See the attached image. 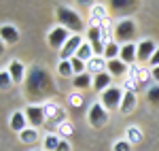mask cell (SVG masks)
I'll return each instance as SVG.
<instances>
[{
	"label": "cell",
	"instance_id": "cell-1",
	"mask_svg": "<svg viewBox=\"0 0 159 151\" xmlns=\"http://www.w3.org/2000/svg\"><path fill=\"white\" fill-rule=\"evenodd\" d=\"M53 79L51 75L43 68V66H32L28 70V77H25V92L28 96L32 98H47L53 94Z\"/></svg>",
	"mask_w": 159,
	"mask_h": 151
},
{
	"label": "cell",
	"instance_id": "cell-2",
	"mask_svg": "<svg viewBox=\"0 0 159 151\" xmlns=\"http://www.w3.org/2000/svg\"><path fill=\"white\" fill-rule=\"evenodd\" d=\"M55 17H57L61 28H66L70 34H81L85 30L81 15L74 11L72 7H68V4H57L55 7Z\"/></svg>",
	"mask_w": 159,
	"mask_h": 151
},
{
	"label": "cell",
	"instance_id": "cell-3",
	"mask_svg": "<svg viewBox=\"0 0 159 151\" xmlns=\"http://www.w3.org/2000/svg\"><path fill=\"white\" fill-rule=\"evenodd\" d=\"M136 21L125 17V19H119L117 24L112 26V34H115V40L121 43V45H127V43H134V36H136Z\"/></svg>",
	"mask_w": 159,
	"mask_h": 151
},
{
	"label": "cell",
	"instance_id": "cell-4",
	"mask_svg": "<svg viewBox=\"0 0 159 151\" xmlns=\"http://www.w3.org/2000/svg\"><path fill=\"white\" fill-rule=\"evenodd\" d=\"M43 109H45V117H47V124L45 126L55 134V130L66 121V111H64V106L57 104V102H47V104H43Z\"/></svg>",
	"mask_w": 159,
	"mask_h": 151
},
{
	"label": "cell",
	"instance_id": "cell-5",
	"mask_svg": "<svg viewBox=\"0 0 159 151\" xmlns=\"http://www.w3.org/2000/svg\"><path fill=\"white\" fill-rule=\"evenodd\" d=\"M108 119H110V115H108V111L100 104V100L93 102V104L89 106V111H87V121H89L91 128H104L108 124Z\"/></svg>",
	"mask_w": 159,
	"mask_h": 151
},
{
	"label": "cell",
	"instance_id": "cell-6",
	"mask_svg": "<svg viewBox=\"0 0 159 151\" xmlns=\"http://www.w3.org/2000/svg\"><path fill=\"white\" fill-rule=\"evenodd\" d=\"M121 98H123V87H108L106 92L100 94V104L110 111V109H119L121 106Z\"/></svg>",
	"mask_w": 159,
	"mask_h": 151
},
{
	"label": "cell",
	"instance_id": "cell-7",
	"mask_svg": "<svg viewBox=\"0 0 159 151\" xmlns=\"http://www.w3.org/2000/svg\"><path fill=\"white\" fill-rule=\"evenodd\" d=\"M25 117H28V124H30V128H36V130H40V128L47 124V117H45V109L40 106V104H28L24 109Z\"/></svg>",
	"mask_w": 159,
	"mask_h": 151
},
{
	"label": "cell",
	"instance_id": "cell-8",
	"mask_svg": "<svg viewBox=\"0 0 159 151\" xmlns=\"http://www.w3.org/2000/svg\"><path fill=\"white\" fill-rule=\"evenodd\" d=\"M72 36L66 28H61V26H55L53 30H51L49 34H47V43H49V47L51 49H57L60 51L64 45H66V40Z\"/></svg>",
	"mask_w": 159,
	"mask_h": 151
},
{
	"label": "cell",
	"instance_id": "cell-9",
	"mask_svg": "<svg viewBox=\"0 0 159 151\" xmlns=\"http://www.w3.org/2000/svg\"><path fill=\"white\" fill-rule=\"evenodd\" d=\"M85 40L81 34H72V36L66 40V45L60 49V60H72L74 55H76V51L81 49V45H83Z\"/></svg>",
	"mask_w": 159,
	"mask_h": 151
},
{
	"label": "cell",
	"instance_id": "cell-10",
	"mask_svg": "<svg viewBox=\"0 0 159 151\" xmlns=\"http://www.w3.org/2000/svg\"><path fill=\"white\" fill-rule=\"evenodd\" d=\"M9 75L13 79V85H19V83H25V77H28V70H25V66L21 60H11L9 62Z\"/></svg>",
	"mask_w": 159,
	"mask_h": 151
},
{
	"label": "cell",
	"instance_id": "cell-11",
	"mask_svg": "<svg viewBox=\"0 0 159 151\" xmlns=\"http://www.w3.org/2000/svg\"><path fill=\"white\" fill-rule=\"evenodd\" d=\"M155 51H157V43L155 40H151V38L140 40L138 43V62H148Z\"/></svg>",
	"mask_w": 159,
	"mask_h": 151
},
{
	"label": "cell",
	"instance_id": "cell-12",
	"mask_svg": "<svg viewBox=\"0 0 159 151\" xmlns=\"http://www.w3.org/2000/svg\"><path fill=\"white\" fill-rule=\"evenodd\" d=\"M127 70H129V66H127L125 62H121V58L108 60V62H106V73H108L112 79H115V77H125Z\"/></svg>",
	"mask_w": 159,
	"mask_h": 151
},
{
	"label": "cell",
	"instance_id": "cell-13",
	"mask_svg": "<svg viewBox=\"0 0 159 151\" xmlns=\"http://www.w3.org/2000/svg\"><path fill=\"white\" fill-rule=\"evenodd\" d=\"M0 40H2L4 45H15V43L19 40V30L13 24H4L0 28Z\"/></svg>",
	"mask_w": 159,
	"mask_h": 151
},
{
	"label": "cell",
	"instance_id": "cell-14",
	"mask_svg": "<svg viewBox=\"0 0 159 151\" xmlns=\"http://www.w3.org/2000/svg\"><path fill=\"white\" fill-rule=\"evenodd\" d=\"M119 58H121V62H125L127 66H132V64L138 60V45H136V43L121 45V53H119Z\"/></svg>",
	"mask_w": 159,
	"mask_h": 151
},
{
	"label": "cell",
	"instance_id": "cell-15",
	"mask_svg": "<svg viewBox=\"0 0 159 151\" xmlns=\"http://www.w3.org/2000/svg\"><path fill=\"white\" fill-rule=\"evenodd\" d=\"M136 104H138V96H136V92H123V98H121V115H129L132 111L136 109Z\"/></svg>",
	"mask_w": 159,
	"mask_h": 151
},
{
	"label": "cell",
	"instance_id": "cell-16",
	"mask_svg": "<svg viewBox=\"0 0 159 151\" xmlns=\"http://www.w3.org/2000/svg\"><path fill=\"white\" fill-rule=\"evenodd\" d=\"M9 126H11V130H15V132L19 134V132H24L25 128H30V124H28V117H25L24 111H15V113L11 115Z\"/></svg>",
	"mask_w": 159,
	"mask_h": 151
},
{
	"label": "cell",
	"instance_id": "cell-17",
	"mask_svg": "<svg viewBox=\"0 0 159 151\" xmlns=\"http://www.w3.org/2000/svg\"><path fill=\"white\" fill-rule=\"evenodd\" d=\"M129 77H134L138 85H147L148 81L153 79V75H151V68H142V66H140V68L132 66V68H129Z\"/></svg>",
	"mask_w": 159,
	"mask_h": 151
},
{
	"label": "cell",
	"instance_id": "cell-18",
	"mask_svg": "<svg viewBox=\"0 0 159 151\" xmlns=\"http://www.w3.org/2000/svg\"><path fill=\"white\" fill-rule=\"evenodd\" d=\"M110 83H112V77H110L108 73H100V75L93 77V89H96L98 94H102V92H106L108 87H112Z\"/></svg>",
	"mask_w": 159,
	"mask_h": 151
},
{
	"label": "cell",
	"instance_id": "cell-19",
	"mask_svg": "<svg viewBox=\"0 0 159 151\" xmlns=\"http://www.w3.org/2000/svg\"><path fill=\"white\" fill-rule=\"evenodd\" d=\"M87 73L89 75H100V73H106V60L104 58H98V55H93L89 62H87Z\"/></svg>",
	"mask_w": 159,
	"mask_h": 151
},
{
	"label": "cell",
	"instance_id": "cell-20",
	"mask_svg": "<svg viewBox=\"0 0 159 151\" xmlns=\"http://www.w3.org/2000/svg\"><path fill=\"white\" fill-rule=\"evenodd\" d=\"M72 87H74V89L93 87V75H89V73H83V75L72 77Z\"/></svg>",
	"mask_w": 159,
	"mask_h": 151
},
{
	"label": "cell",
	"instance_id": "cell-21",
	"mask_svg": "<svg viewBox=\"0 0 159 151\" xmlns=\"http://www.w3.org/2000/svg\"><path fill=\"white\" fill-rule=\"evenodd\" d=\"M38 139H40V130L36 128H25L24 132H19V140L24 145H36Z\"/></svg>",
	"mask_w": 159,
	"mask_h": 151
},
{
	"label": "cell",
	"instance_id": "cell-22",
	"mask_svg": "<svg viewBox=\"0 0 159 151\" xmlns=\"http://www.w3.org/2000/svg\"><path fill=\"white\" fill-rule=\"evenodd\" d=\"M60 143H61L60 136L53 134V132H49V134L43 139V149H45V151H55L57 147H60Z\"/></svg>",
	"mask_w": 159,
	"mask_h": 151
},
{
	"label": "cell",
	"instance_id": "cell-23",
	"mask_svg": "<svg viewBox=\"0 0 159 151\" xmlns=\"http://www.w3.org/2000/svg\"><path fill=\"white\" fill-rule=\"evenodd\" d=\"M119 53H121V45H119L117 40H112V43L106 45V49H104V60H106V62H108V60H117Z\"/></svg>",
	"mask_w": 159,
	"mask_h": 151
},
{
	"label": "cell",
	"instance_id": "cell-24",
	"mask_svg": "<svg viewBox=\"0 0 159 151\" xmlns=\"http://www.w3.org/2000/svg\"><path fill=\"white\" fill-rule=\"evenodd\" d=\"M74 58H79V60H83L85 64L89 62V60L93 58V49H91V43H89V40H85V43L81 45V49L76 51V55H74Z\"/></svg>",
	"mask_w": 159,
	"mask_h": 151
},
{
	"label": "cell",
	"instance_id": "cell-25",
	"mask_svg": "<svg viewBox=\"0 0 159 151\" xmlns=\"http://www.w3.org/2000/svg\"><path fill=\"white\" fill-rule=\"evenodd\" d=\"M57 75L64 77V79H72V77H74L70 60H60V64H57Z\"/></svg>",
	"mask_w": 159,
	"mask_h": 151
},
{
	"label": "cell",
	"instance_id": "cell-26",
	"mask_svg": "<svg viewBox=\"0 0 159 151\" xmlns=\"http://www.w3.org/2000/svg\"><path fill=\"white\" fill-rule=\"evenodd\" d=\"M87 40H89V43H96V40H102V26L89 24V28H87Z\"/></svg>",
	"mask_w": 159,
	"mask_h": 151
},
{
	"label": "cell",
	"instance_id": "cell-27",
	"mask_svg": "<svg viewBox=\"0 0 159 151\" xmlns=\"http://www.w3.org/2000/svg\"><path fill=\"white\" fill-rule=\"evenodd\" d=\"M125 132H127V140H129L132 145H138V143L142 140V130L138 126H129Z\"/></svg>",
	"mask_w": 159,
	"mask_h": 151
},
{
	"label": "cell",
	"instance_id": "cell-28",
	"mask_svg": "<svg viewBox=\"0 0 159 151\" xmlns=\"http://www.w3.org/2000/svg\"><path fill=\"white\" fill-rule=\"evenodd\" d=\"M13 87V79L9 75V70H0V89L7 92V89Z\"/></svg>",
	"mask_w": 159,
	"mask_h": 151
},
{
	"label": "cell",
	"instance_id": "cell-29",
	"mask_svg": "<svg viewBox=\"0 0 159 151\" xmlns=\"http://www.w3.org/2000/svg\"><path fill=\"white\" fill-rule=\"evenodd\" d=\"M70 64H72V73H74V77L87 73V64L83 62V60H79V58H72V60H70Z\"/></svg>",
	"mask_w": 159,
	"mask_h": 151
},
{
	"label": "cell",
	"instance_id": "cell-30",
	"mask_svg": "<svg viewBox=\"0 0 159 151\" xmlns=\"http://www.w3.org/2000/svg\"><path fill=\"white\" fill-rule=\"evenodd\" d=\"M112 151H132V143L127 139H119L112 143Z\"/></svg>",
	"mask_w": 159,
	"mask_h": 151
},
{
	"label": "cell",
	"instance_id": "cell-31",
	"mask_svg": "<svg viewBox=\"0 0 159 151\" xmlns=\"http://www.w3.org/2000/svg\"><path fill=\"white\" fill-rule=\"evenodd\" d=\"M110 7L112 9H136V2H132V0H112Z\"/></svg>",
	"mask_w": 159,
	"mask_h": 151
},
{
	"label": "cell",
	"instance_id": "cell-32",
	"mask_svg": "<svg viewBox=\"0 0 159 151\" xmlns=\"http://www.w3.org/2000/svg\"><path fill=\"white\" fill-rule=\"evenodd\" d=\"M147 98H148V102H151V104H159V85H153V87H148Z\"/></svg>",
	"mask_w": 159,
	"mask_h": 151
},
{
	"label": "cell",
	"instance_id": "cell-33",
	"mask_svg": "<svg viewBox=\"0 0 159 151\" xmlns=\"http://www.w3.org/2000/svg\"><path fill=\"white\" fill-rule=\"evenodd\" d=\"M138 87H140V85L136 83V79H134V77H127V79L123 81V92H136Z\"/></svg>",
	"mask_w": 159,
	"mask_h": 151
},
{
	"label": "cell",
	"instance_id": "cell-34",
	"mask_svg": "<svg viewBox=\"0 0 159 151\" xmlns=\"http://www.w3.org/2000/svg\"><path fill=\"white\" fill-rule=\"evenodd\" d=\"M72 124H70V121H64V124H61L60 128H57V132H60V136H64V139H66V136H70V134H72Z\"/></svg>",
	"mask_w": 159,
	"mask_h": 151
},
{
	"label": "cell",
	"instance_id": "cell-35",
	"mask_svg": "<svg viewBox=\"0 0 159 151\" xmlns=\"http://www.w3.org/2000/svg\"><path fill=\"white\" fill-rule=\"evenodd\" d=\"M70 104L72 106H81L83 104V96L81 94H70Z\"/></svg>",
	"mask_w": 159,
	"mask_h": 151
},
{
	"label": "cell",
	"instance_id": "cell-36",
	"mask_svg": "<svg viewBox=\"0 0 159 151\" xmlns=\"http://www.w3.org/2000/svg\"><path fill=\"white\" fill-rule=\"evenodd\" d=\"M148 64H151V68H155V66H159V47H157V51L153 53V58L148 60Z\"/></svg>",
	"mask_w": 159,
	"mask_h": 151
},
{
	"label": "cell",
	"instance_id": "cell-37",
	"mask_svg": "<svg viewBox=\"0 0 159 151\" xmlns=\"http://www.w3.org/2000/svg\"><path fill=\"white\" fill-rule=\"evenodd\" d=\"M55 151H70V143H68V140H66V139H61L60 147H57V149H55Z\"/></svg>",
	"mask_w": 159,
	"mask_h": 151
},
{
	"label": "cell",
	"instance_id": "cell-38",
	"mask_svg": "<svg viewBox=\"0 0 159 151\" xmlns=\"http://www.w3.org/2000/svg\"><path fill=\"white\" fill-rule=\"evenodd\" d=\"M151 75H153V79L159 83V66H155V68H151Z\"/></svg>",
	"mask_w": 159,
	"mask_h": 151
},
{
	"label": "cell",
	"instance_id": "cell-39",
	"mask_svg": "<svg viewBox=\"0 0 159 151\" xmlns=\"http://www.w3.org/2000/svg\"><path fill=\"white\" fill-rule=\"evenodd\" d=\"M4 51H7V45H4V43L0 40V55H4Z\"/></svg>",
	"mask_w": 159,
	"mask_h": 151
},
{
	"label": "cell",
	"instance_id": "cell-40",
	"mask_svg": "<svg viewBox=\"0 0 159 151\" xmlns=\"http://www.w3.org/2000/svg\"><path fill=\"white\" fill-rule=\"evenodd\" d=\"M32 151H40V149H32Z\"/></svg>",
	"mask_w": 159,
	"mask_h": 151
}]
</instances>
